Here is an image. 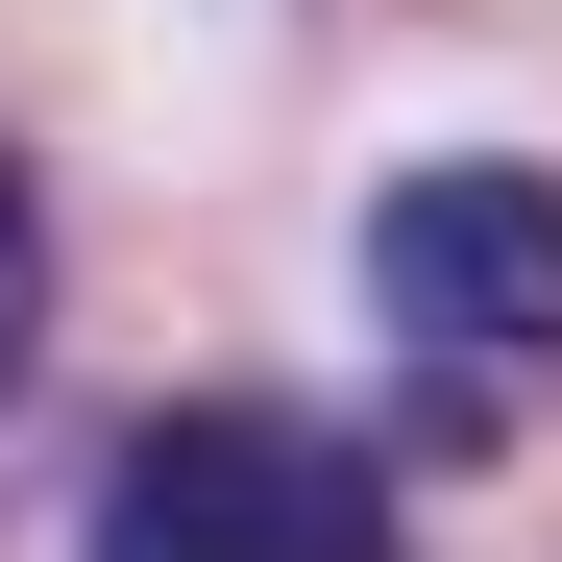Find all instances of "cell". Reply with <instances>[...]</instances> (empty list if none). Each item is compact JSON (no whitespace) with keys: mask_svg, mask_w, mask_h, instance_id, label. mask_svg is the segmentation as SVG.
I'll use <instances>...</instances> for the list:
<instances>
[{"mask_svg":"<svg viewBox=\"0 0 562 562\" xmlns=\"http://www.w3.org/2000/svg\"><path fill=\"white\" fill-rule=\"evenodd\" d=\"M99 562H416L392 538V464L269 416V392H196L99 464Z\"/></svg>","mask_w":562,"mask_h":562,"instance_id":"obj_1","label":"cell"},{"mask_svg":"<svg viewBox=\"0 0 562 562\" xmlns=\"http://www.w3.org/2000/svg\"><path fill=\"white\" fill-rule=\"evenodd\" d=\"M367 318H392V367H562V171L514 147H440L367 196Z\"/></svg>","mask_w":562,"mask_h":562,"instance_id":"obj_2","label":"cell"},{"mask_svg":"<svg viewBox=\"0 0 562 562\" xmlns=\"http://www.w3.org/2000/svg\"><path fill=\"white\" fill-rule=\"evenodd\" d=\"M25 342H49V221H25V171H0V392H25Z\"/></svg>","mask_w":562,"mask_h":562,"instance_id":"obj_3","label":"cell"}]
</instances>
